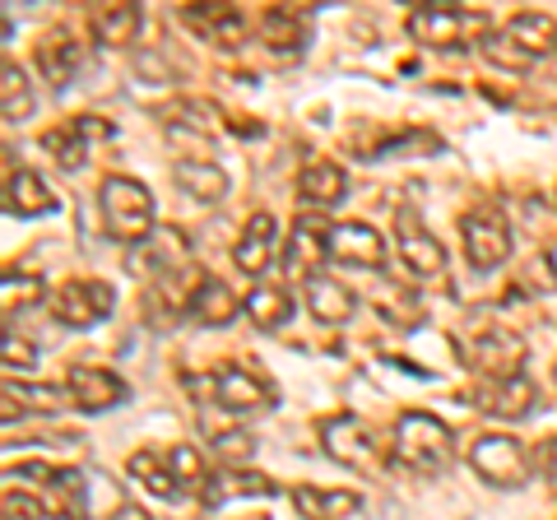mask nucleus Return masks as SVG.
<instances>
[{"label": "nucleus", "instance_id": "e433bc0d", "mask_svg": "<svg viewBox=\"0 0 557 520\" xmlns=\"http://www.w3.org/2000/svg\"><path fill=\"white\" fill-rule=\"evenodd\" d=\"M0 516L5 520H42L47 502H38L33 493H20V488H5V497H0Z\"/></svg>", "mask_w": 557, "mask_h": 520}, {"label": "nucleus", "instance_id": "9b49d317", "mask_svg": "<svg viewBox=\"0 0 557 520\" xmlns=\"http://www.w3.org/2000/svg\"><path fill=\"white\" fill-rule=\"evenodd\" d=\"M209 391H214V405L228 409V413H260V409L278 405V391L270 386V381L260 372H251V368H237V362L219 368L214 381H209Z\"/></svg>", "mask_w": 557, "mask_h": 520}, {"label": "nucleus", "instance_id": "aec40b11", "mask_svg": "<svg viewBox=\"0 0 557 520\" xmlns=\"http://www.w3.org/2000/svg\"><path fill=\"white\" fill-rule=\"evenodd\" d=\"M302 302L321 325H344L348 317H354V307H358V298L348 293V284L335 280V274H317V280H307L302 284Z\"/></svg>", "mask_w": 557, "mask_h": 520}, {"label": "nucleus", "instance_id": "4c0bfd02", "mask_svg": "<svg viewBox=\"0 0 557 520\" xmlns=\"http://www.w3.org/2000/svg\"><path fill=\"white\" fill-rule=\"evenodd\" d=\"M0 358H5L10 376H14V368H20V376H28L33 368H38V349H33L28 339H20V335H5V344H0Z\"/></svg>", "mask_w": 557, "mask_h": 520}, {"label": "nucleus", "instance_id": "ddd939ff", "mask_svg": "<svg viewBox=\"0 0 557 520\" xmlns=\"http://www.w3.org/2000/svg\"><path fill=\"white\" fill-rule=\"evenodd\" d=\"M98 140H112V126L102 116H75L70 126H57V131L42 135V145L51 149V159H57L65 172L84 168V159L94 153Z\"/></svg>", "mask_w": 557, "mask_h": 520}, {"label": "nucleus", "instance_id": "2f4dec72", "mask_svg": "<svg viewBox=\"0 0 557 520\" xmlns=\"http://www.w3.org/2000/svg\"><path fill=\"white\" fill-rule=\"evenodd\" d=\"M14 400H20V409H33V413H57L70 400V391L38 386V381H28V376H5V405H14Z\"/></svg>", "mask_w": 557, "mask_h": 520}, {"label": "nucleus", "instance_id": "f257e3e1", "mask_svg": "<svg viewBox=\"0 0 557 520\" xmlns=\"http://www.w3.org/2000/svg\"><path fill=\"white\" fill-rule=\"evenodd\" d=\"M391 456L413 474H442L456 465V432H450L437 413H399L391 432Z\"/></svg>", "mask_w": 557, "mask_h": 520}, {"label": "nucleus", "instance_id": "473e14b6", "mask_svg": "<svg viewBox=\"0 0 557 520\" xmlns=\"http://www.w3.org/2000/svg\"><path fill=\"white\" fill-rule=\"evenodd\" d=\"M168 460H172V474H177L182 493H196V497L205 502L209 483H214V470L205 465L200 450H196V446H172V450H168Z\"/></svg>", "mask_w": 557, "mask_h": 520}, {"label": "nucleus", "instance_id": "37998d69", "mask_svg": "<svg viewBox=\"0 0 557 520\" xmlns=\"http://www.w3.org/2000/svg\"><path fill=\"white\" fill-rule=\"evenodd\" d=\"M553 381H557V372H553Z\"/></svg>", "mask_w": 557, "mask_h": 520}, {"label": "nucleus", "instance_id": "f704fd0d", "mask_svg": "<svg viewBox=\"0 0 557 520\" xmlns=\"http://www.w3.org/2000/svg\"><path fill=\"white\" fill-rule=\"evenodd\" d=\"M214 456L223 460V470H247L251 465V456H256V437L251 432H242V428H233V432H214Z\"/></svg>", "mask_w": 557, "mask_h": 520}, {"label": "nucleus", "instance_id": "79ce46f5", "mask_svg": "<svg viewBox=\"0 0 557 520\" xmlns=\"http://www.w3.org/2000/svg\"><path fill=\"white\" fill-rule=\"evenodd\" d=\"M553 200H557V190H553Z\"/></svg>", "mask_w": 557, "mask_h": 520}, {"label": "nucleus", "instance_id": "cd10ccee", "mask_svg": "<svg viewBox=\"0 0 557 520\" xmlns=\"http://www.w3.org/2000/svg\"><path fill=\"white\" fill-rule=\"evenodd\" d=\"M278 493L274 479L265 474H251V470H214V483L205 493V507H223L228 497H270Z\"/></svg>", "mask_w": 557, "mask_h": 520}, {"label": "nucleus", "instance_id": "c756f323", "mask_svg": "<svg viewBox=\"0 0 557 520\" xmlns=\"http://www.w3.org/2000/svg\"><path fill=\"white\" fill-rule=\"evenodd\" d=\"M502 28H507L520 47H530L534 57H544V51H557V24L548 20V14H539V10H520V14H511V20L502 24Z\"/></svg>", "mask_w": 557, "mask_h": 520}, {"label": "nucleus", "instance_id": "6e6552de", "mask_svg": "<svg viewBox=\"0 0 557 520\" xmlns=\"http://www.w3.org/2000/svg\"><path fill=\"white\" fill-rule=\"evenodd\" d=\"M330 237H335V223H325L321 214H298L293 219V228L284 237V270L293 274V280H317V274H325L321 265L330 260Z\"/></svg>", "mask_w": 557, "mask_h": 520}, {"label": "nucleus", "instance_id": "c9c22d12", "mask_svg": "<svg viewBox=\"0 0 557 520\" xmlns=\"http://www.w3.org/2000/svg\"><path fill=\"white\" fill-rule=\"evenodd\" d=\"M205 33L219 38L223 47H233V42H242V33H247V20L228 5H214V10H205Z\"/></svg>", "mask_w": 557, "mask_h": 520}, {"label": "nucleus", "instance_id": "ea45409f", "mask_svg": "<svg viewBox=\"0 0 557 520\" xmlns=\"http://www.w3.org/2000/svg\"><path fill=\"white\" fill-rule=\"evenodd\" d=\"M112 520H153L145 507H135V502H121V507L112 511Z\"/></svg>", "mask_w": 557, "mask_h": 520}, {"label": "nucleus", "instance_id": "f8f14e48", "mask_svg": "<svg viewBox=\"0 0 557 520\" xmlns=\"http://www.w3.org/2000/svg\"><path fill=\"white\" fill-rule=\"evenodd\" d=\"M386 237H381L372 223L362 219H344L335 223V237H330V260L339 265H354V270H381L386 265Z\"/></svg>", "mask_w": 557, "mask_h": 520}, {"label": "nucleus", "instance_id": "dca6fc26", "mask_svg": "<svg viewBox=\"0 0 557 520\" xmlns=\"http://www.w3.org/2000/svg\"><path fill=\"white\" fill-rule=\"evenodd\" d=\"M274 251H278V223L274 214H251L247 219V228H242L237 237V247H233V260H237V270L247 274V280H265V270L274 265Z\"/></svg>", "mask_w": 557, "mask_h": 520}, {"label": "nucleus", "instance_id": "5701e85b", "mask_svg": "<svg viewBox=\"0 0 557 520\" xmlns=\"http://www.w3.org/2000/svg\"><path fill=\"white\" fill-rule=\"evenodd\" d=\"M237 311H242V298L223 280H200L190 288V317L200 325H228L237 321Z\"/></svg>", "mask_w": 557, "mask_h": 520}, {"label": "nucleus", "instance_id": "a878e982", "mask_svg": "<svg viewBox=\"0 0 557 520\" xmlns=\"http://www.w3.org/2000/svg\"><path fill=\"white\" fill-rule=\"evenodd\" d=\"M47 488V511L57 520H89V488H84L79 470H57Z\"/></svg>", "mask_w": 557, "mask_h": 520}, {"label": "nucleus", "instance_id": "bb28decb", "mask_svg": "<svg viewBox=\"0 0 557 520\" xmlns=\"http://www.w3.org/2000/svg\"><path fill=\"white\" fill-rule=\"evenodd\" d=\"M38 65L57 89H65V84L75 79V71L84 65V47L75 38H65V33H51V38L38 47Z\"/></svg>", "mask_w": 557, "mask_h": 520}, {"label": "nucleus", "instance_id": "2eb2a0df", "mask_svg": "<svg viewBox=\"0 0 557 520\" xmlns=\"http://www.w3.org/2000/svg\"><path fill=\"white\" fill-rule=\"evenodd\" d=\"M65 391H70V405H79L84 413L116 409V405L131 395V386H126V381H121L116 372H108V368H89V362H79V368H70V376H65Z\"/></svg>", "mask_w": 557, "mask_h": 520}, {"label": "nucleus", "instance_id": "7ed1b4c3", "mask_svg": "<svg viewBox=\"0 0 557 520\" xmlns=\"http://www.w3.org/2000/svg\"><path fill=\"white\" fill-rule=\"evenodd\" d=\"M409 38L428 51H460V47H479L487 33H493V20H487L483 10H465V5H418L409 10Z\"/></svg>", "mask_w": 557, "mask_h": 520}, {"label": "nucleus", "instance_id": "7c9ffc66", "mask_svg": "<svg viewBox=\"0 0 557 520\" xmlns=\"http://www.w3.org/2000/svg\"><path fill=\"white\" fill-rule=\"evenodd\" d=\"M0 112H5L10 126H20V121L33 116V84L14 61L0 65Z\"/></svg>", "mask_w": 557, "mask_h": 520}, {"label": "nucleus", "instance_id": "412c9836", "mask_svg": "<svg viewBox=\"0 0 557 520\" xmlns=\"http://www.w3.org/2000/svg\"><path fill=\"white\" fill-rule=\"evenodd\" d=\"M242 311H247V321L256 331H284L293 321V293L278 280H260V284H251L247 298H242Z\"/></svg>", "mask_w": 557, "mask_h": 520}, {"label": "nucleus", "instance_id": "4468645a", "mask_svg": "<svg viewBox=\"0 0 557 520\" xmlns=\"http://www.w3.org/2000/svg\"><path fill=\"white\" fill-rule=\"evenodd\" d=\"M474 405L487 413V419H530L534 405H539V386H534V376L525 372H516L507 381H483V391H474Z\"/></svg>", "mask_w": 557, "mask_h": 520}, {"label": "nucleus", "instance_id": "f03ea898", "mask_svg": "<svg viewBox=\"0 0 557 520\" xmlns=\"http://www.w3.org/2000/svg\"><path fill=\"white\" fill-rule=\"evenodd\" d=\"M98 214L108 237L126 242V247H139V242L153 237V196L139 177H126V172H112L98 186Z\"/></svg>", "mask_w": 557, "mask_h": 520}, {"label": "nucleus", "instance_id": "1a4fd4ad", "mask_svg": "<svg viewBox=\"0 0 557 520\" xmlns=\"http://www.w3.org/2000/svg\"><path fill=\"white\" fill-rule=\"evenodd\" d=\"M395 251H399V265H409L418 280H437V274L446 270L442 242L428 233V223L413 205H399L395 210Z\"/></svg>", "mask_w": 557, "mask_h": 520}, {"label": "nucleus", "instance_id": "0eeeda50", "mask_svg": "<svg viewBox=\"0 0 557 520\" xmlns=\"http://www.w3.org/2000/svg\"><path fill=\"white\" fill-rule=\"evenodd\" d=\"M116 311V293L102 280H70L51 293V317L70 331H89V325H102Z\"/></svg>", "mask_w": 557, "mask_h": 520}, {"label": "nucleus", "instance_id": "72a5a7b5", "mask_svg": "<svg viewBox=\"0 0 557 520\" xmlns=\"http://www.w3.org/2000/svg\"><path fill=\"white\" fill-rule=\"evenodd\" d=\"M260 28H265V42H270L274 51H278V47H284V51H298V47L307 42V24H302V14H293V10H270Z\"/></svg>", "mask_w": 557, "mask_h": 520}, {"label": "nucleus", "instance_id": "6ab92c4d", "mask_svg": "<svg viewBox=\"0 0 557 520\" xmlns=\"http://www.w3.org/2000/svg\"><path fill=\"white\" fill-rule=\"evenodd\" d=\"M344 190H348V177H344L339 163H330V159H307L302 163V172H298V196L317 214L321 210H335V205L344 200Z\"/></svg>", "mask_w": 557, "mask_h": 520}, {"label": "nucleus", "instance_id": "423d86ee", "mask_svg": "<svg viewBox=\"0 0 557 520\" xmlns=\"http://www.w3.org/2000/svg\"><path fill=\"white\" fill-rule=\"evenodd\" d=\"M460 358L483 381H507L516 372H525V339L511 331H483L460 344Z\"/></svg>", "mask_w": 557, "mask_h": 520}, {"label": "nucleus", "instance_id": "20e7f679", "mask_svg": "<svg viewBox=\"0 0 557 520\" xmlns=\"http://www.w3.org/2000/svg\"><path fill=\"white\" fill-rule=\"evenodd\" d=\"M469 470H474L487 488L516 493L534 479V456L516 437H507V432H487V437L469 446Z\"/></svg>", "mask_w": 557, "mask_h": 520}, {"label": "nucleus", "instance_id": "393cba45", "mask_svg": "<svg viewBox=\"0 0 557 520\" xmlns=\"http://www.w3.org/2000/svg\"><path fill=\"white\" fill-rule=\"evenodd\" d=\"M126 474L139 483V488H149L153 497H182V483L177 474H172V460L168 450H135V456L126 460Z\"/></svg>", "mask_w": 557, "mask_h": 520}, {"label": "nucleus", "instance_id": "39448f33", "mask_svg": "<svg viewBox=\"0 0 557 520\" xmlns=\"http://www.w3.org/2000/svg\"><path fill=\"white\" fill-rule=\"evenodd\" d=\"M460 237H465V256L474 270H497L511 260V223L497 205H474L460 223Z\"/></svg>", "mask_w": 557, "mask_h": 520}, {"label": "nucleus", "instance_id": "b1692460", "mask_svg": "<svg viewBox=\"0 0 557 520\" xmlns=\"http://www.w3.org/2000/svg\"><path fill=\"white\" fill-rule=\"evenodd\" d=\"M139 24H145V14H139V5H126V0H116V5H98L89 14V28H94V38L102 47H131Z\"/></svg>", "mask_w": 557, "mask_h": 520}, {"label": "nucleus", "instance_id": "a19ab883", "mask_svg": "<svg viewBox=\"0 0 557 520\" xmlns=\"http://www.w3.org/2000/svg\"><path fill=\"white\" fill-rule=\"evenodd\" d=\"M544 274H548V284L557 288V242H553V247L544 251Z\"/></svg>", "mask_w": 557, "mask_h": 520}, {"label": "nucleus", "instance_id": "c85d7f7f", "mask_svg": "<svg viewBox=\"0 0 557 520\" xmlns=\"http://www.w3.org/2000/svg\"><path fill=\"white\" fill-rule=\"evenodd\" d=\"M479 57L487 61V65H497V71H507V75H525V71H534V51L530 47H520L507 28H493L487 38L479 42Z\"/></svg>", "mask_w": 557, "mask_h": 520}, {"label": "nucleus", "instance_id": "f3484780", "mask_svg": "<svg viewBox=\"0 0 557 520\" xmlns=\"http://www.w3.org/2000/svg\"><path fill=\"white\" fill-rule=\"evenodd\" d=\"M57 190L47 186L42 172L33 168H20V172H5V214L14 219H42L57 210Z\"/></svg>", "mask_w": 557, "mask_h": 520}, {"label": "nucleus", "instance_id": "58836bf2", "mask_svg": "<svg viewBox=\"0 0 557 520\" xmlns=\"http://www.w3.org/2000/svg\"><path fill=\"white\" fill-rule=\"evenodd\" d=\"M534 470L544 474V483H548V488L557 493V432H553V437H548L544 446H539V456H534Z\"/></svg>", "mask_w": 557, "mask_h": 520}, {"label": "nucleus", "instance_id": "a211bd4d", "mask_svg": "<svg viewBox=\"0 0 557 520\" xmlns=\"http://www.w3.org/2000/svg\"><path fill=\"white\" fill-rule=\"evenodd\" d=\"M293 507L302 520H354L362 511V493L358 488H311L298 483L293 488Z\"/></svg>", "mask_w": 557, "mask_h": 520}, {"label": "nucleus", "instance_id": "9d476101", "mask_svg": "<svg viewBox=\"0 0 557 520\" xmlns=\"http://www.w3.org/2000/svg\"><path fill=\"white\" fill-rule=\"evenodd\" d=\"M321 446L330 450V460L348 465V470H376L381 465L372 428L362 419H354V413H330V419L321 423Z\"/></svg>", "mask_w": 557, "mask_h": 520}, {"label": "nucleus", "instance_id": "4be33fe9", "mask_svg": "<svg viewBox=\"0 0 557 520\" xmlns=\"http://www.w3.org/2000/svg\"><path fill=\"white\" fill-rule=\"evenodd\" d=\"M172 182H177L190 200H205V205H219L228 196V172L214 159H177L172 163Z\"/></svg>", "mask_w": 557, "mask_h": 520}]
</instances>
